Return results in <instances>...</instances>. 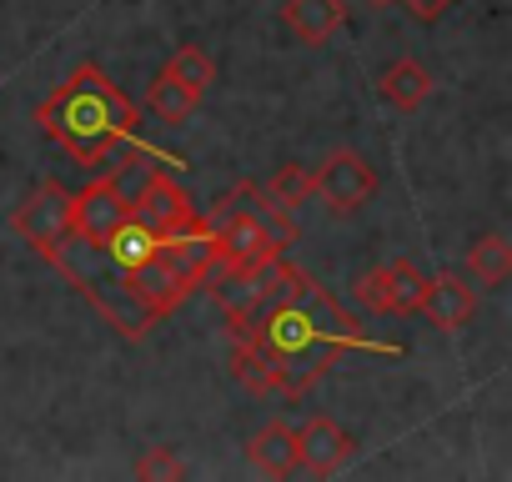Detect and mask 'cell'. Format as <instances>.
<instances>
[{"instance_id":"cell-1","label":"cell","mask_w":512,"mask_h":482,"mask_svg":"<svg viewBox=\"0 0 512 482\" xmlns=\"http://www.w3.org/2000/svg\"><path fill=\"white\" fill-rule=\"evenodd\" d=\"M231 342V377L262 397H307L342 352L407 357L402 342L367 337L357 317L342 312V302L297 267H287L277 292L231 327Z\"/></svg>"},{"instance_id":"cell-2","label":"cell","mask_w":512,"mask_h":482,"mask_svg":"<svg viewBox=\"0 0 512 482\" xmlns=\"http://www.w3.org/2000/svg\"><path fill=\"white\" fill-rule=\"evenodd\" d=\"M41 257L126 337L141 342L156 322H166L191 292H201L186 272H176V262L166 252H156L141 267H116L91 236L81 231H61L51 247H41Z\"/></svg>"},{"instance_id":"cell-3","label":"cell","mask_w":512,"mask_h":482,"mask_svg":"<svg viewBox=\"0 0 512 482\" xmlns=\"http://www.w3.org/2000/svg\"><path fill=\"white\" fill-rule=\"evenodd\" d=\"M36 126L66 151V156H76L81 166H101V161H111L116 151L126 156H146V161H156V166H181V156H161V151H151L146 141H141V106L96 66V61H86V66H76L41 106H36ZM116 171H126L121 161H116Z\"/></svg>"},{"instance_id":"cell-4","label":"cell","mask_w":512,"mask_h":482,"mask_svg":"<svg viewBox=\"0 0 512 482\" xmlns=\"http://www.w3.org/2000/svg\"><path fill=\"white\" fill-rule=\"evenodd\" d=\"M201 221H206V231L216 236L221 262H236V267L277 262L292 241H297L292 206H282L267 186H256V181H241L236 191L216 196V201L201 211Z\"/></svg>"},{"instance_id":"cell-5","label":"cell","mask_w":512,"mask_h":482,"mask_svg":"<svg viewBox=\"0 0 512 482\" xmlns=\"http://www.w3.org/2000/svg\"><path fill=\"white\" fill-rule=\"evenodd\" d=\"M282 277H287V262H282V257H277V262H251V267L221 262V267L206 277V292L216 297V307H221L226 322L236 327V322H246L256 307H262V302L277 292Z\"/></svg>"},{"instance_id":"cell-6","label":"cell","mask_w":512,"mask_h":482,"mask_svg":"<svg viewBox=\"0 0 512 482\" xmlns=\"http://www.w3.org/2000/svg\"><path fill=\"white\" fill-rule=\"evenodd\" d=\"M377 166L362 156V151H332L317 171H312V196H322L337 216H352L357 206H367L377 196Z\"/></svg>"},{"instance_id":"cell-7","label":"cell","mask_w":512,"mask_h":482,"mask_svg":"<svg viewBox=\"0 0 512 482\" xmlns=\"http://www.w3.org/2000/svg\"><path fill=\"white\" fill-rule=\"evenodd\" d=\"M131 216L136 221H146L151 231H161V236H171V231H196V226H206L201 221V211H196V201L176 186V176L171 171H151L146 181H141V191L131 196Z\"/></svg>"},{"instance_id":"cell-8","label":"cell","mask_w":512,"mask_h":482,"mask_svg":"<svg viewBox=\"0 0 512 482\" xmlns=\"http://www.w3.org/2000/svg\"><path fill=\"white\" fill-rule=\"evenodd\" d=\"M422 292H427V277L412 262H382L357 277V302L377 317H412L422 307Z\"/></svg>"},{"instance_id":"cell-9","label":"cell","mask_w":512,"mask_h":482,"mask_svg":"<svg viewBox=\"0 0 512 482\" xmlns=\"http://www.w3.org/2000/svg\"><path fill=\"white\" fill-rule=\"evenodd\" d=\"M71 201H76V191H66L61 181H41V186L16 206V216H11L16 236L26 241L31 252L51 247L61 231H71Z\"/></svg>"},{"instance_id":"cell-10","label":"cell","mask_w":512,"mask_h":482,"mask_svg":"<svg viewBox=\"0 0 512 482\" xmlns=\"http://www.w3.org/2000/svg\"><path fill=\"white\" fill-rule=\"evenodd\" d=\"M116 176H121V171H106V176H96L86 191H76V201H71V231H81V236H91V241H106V236L131 216V196L121 191Z\"/></svg>"},{"instance_id":"cell-11","label":"cell","mask_w":512,"mask_h":482,"mask_svg":"<svg viewBox=\"0 0 512 482\" xmlns=\"http://www.w3.org/2000/svg\"><path fill=\"white\" fill-rule=\"evenodd\" d=\"M297 452H302V472L332 477L357 452V437L337 417H307V427H297Z\"/></svg>"},{"instance_id":"cell-12","label":"cell","mask_w":512,"mask_h":482,"mask_svg":"<svg viewBox=\"0 0 512 482\" xmlns=\"http://www.w3.org/2000/svg\"><path fill=\"white\" fill-rule=\"evenodd\" d=\"M417 312L437 332H457L477 312V292H472V282L462 272H437V277H427V292H422V307Z\"/></svg>"},{"instance_id":"cell-13","label":"cell","mask_w":512,"mask_h":482,"mask_svg":"<svg viewBox=\"0 0 512 482\" xmlns=\"http://www.w3.org/2000/svg\"><path fill=\"white\" fill-rule=\"evenodd\" d=\"M246 462L262 472V477H292L302 472V452H297V427L287 422H267L246 442Z\"/></svg>"},{"instance_id":"cell-14","label":"cell","mask_w":512,"mask_h":482,"mask_svg":"<svg viewBox=\"0 0 512 482\" xmlns=\"http://www.w3.org/2000/svg\"><path fill=\"white\" fill-rule=\"evenodd\" d=\"M282 16H287V26H292L297 41L322 46V41H332L342 31V16L347 11H342V0H287Z\"/></svg>"},{"instance_id":"cell-15","label":"cell","mask_w":512,"mask_h":482,"mask_svg":"<svg viewBox=\"0 0 512 482\" xmlns=\"http://www.w3.org/2000/svg\"><path fill=\"white\" fill-rule=\"evenodd\" d=\"M141 106H146L156 121H191V116H196V106H201V91H196V86H186L176 71H156V76L146 81Z\"/></svg>"},{"instance_id":"cell-16","label":"cell","mask_w":512,"mask_h":482,"mask_svg":"<svg viewBox=\"0 0 512 482\" xmlns=\"http://www.w3.org/2000/svg\"><path fill=\"white\" fill-rule=\"evenodd\" d=\"M377 86H382V101H387L392 111H417V106L432 96V76H427V66L412 61V56H402L397 66H387Z\"/></svg>"},{"instance_id":"cell-17","label":"cell","mask_w":512,"mask_h":482,"mask_svg":"<svg viewBox=\"0 0 512 482\" xmlns=\"http://www.w3.org/2000/svg\"><path fill=\"white\" fill-rule=\"evenodd\" d=\"M507 236L502 231H487L467 247V262H462V277L477 282V287H502L507 282Z\"/></svg>"},{"instance_id":"cell-18","label":"cell","mask_w":512,"mask_h":482,"mask_svg":"<svg viewBox=\"0 0 512 482\" xmlns=\"http://www.w3.org/2000/svg\"><path fill=\"white\" fill-rule=\"evenodd\" d=\"M131 477H141V482H176V477H186V462L176 457V447H146L131 462Z\"/></svg>"},{"instance_id":"cell-19","label":"cell","mask_w":512,"mask_h":482,"mask_svg":"<svg viewBox=\"0 0 512 482\" xmlns=\"http://www.w3.org/2000/svg\"><path fill=\"white\" fill-rule=\"evenodd\" d=\"M166 71H176L186 86H196L201 96H206V86H216V61L201 51V46H181L176 56H171V66Z\"/></svg>"},{"instance_id":"cell-20","label":"cell","mask_w":512,"mask_h":482,"mask_svg":"<svg viewBox=\"0 0 512 482\" xmlns=\"http://www.w3.org/2000/svg\"><path fill=\"white\" fill-rule=\"evenodd\" d=\"M267 191H272L282 206H302V201L312 196V171H307V166H297V161H287V166L267 181Z\"/></svg>"},{"instance_id":"cell-21","label":"cell","mask_w":512,"mask_h":482,"mask_svg":"<svg viewBox=\"0 0 512 482\" xmlns=\"http://www.w3.org/2000/svg\"><path fill=\"white\" fill-rule=\"evenodd\" d=\"M397 6L412 16V21H422V26H437L452 6H457V0H397Z\"/></svg>"},{"instance_id":"cell-22","label":"cell","mask_w":512,"mask_h":482,"mask_svg":"<svg viewBox=\"0 0 512 482\" xmlns=\"http://www.w3.org/2000/svg\"><path fill=\"white\" fill-rule=\"evenodd\" d=\"M372 6H397V0H372Z\"/></svg>"}]
</instances>
